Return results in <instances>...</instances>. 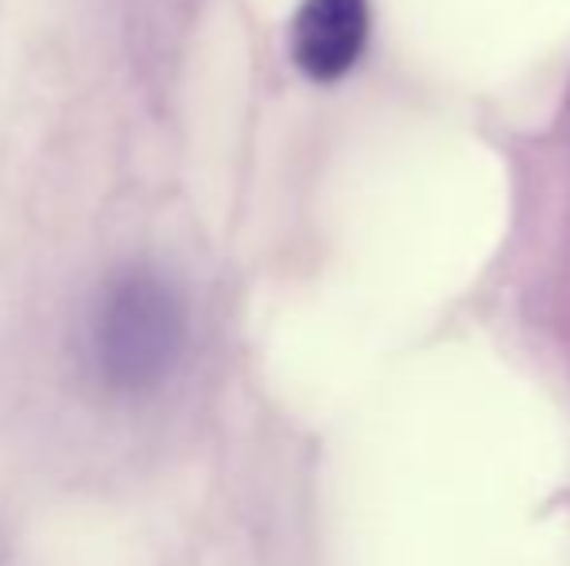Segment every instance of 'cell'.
<instances>
[{"instance_id": "1", "label": "cell", "mask_w": 570, "mask_h": 566, "mask_svg": "<svg viewBox=\"0 0 570 566\" xmlns=\"http://www.w3.org/2000/svg\"><path fill=\"white\" fill-rule=\"evenodd\" d=\"M183 334L187 318L171 284L156 272H125L106 287L94 310V365L114 393H151L171 377Z\"/></svg>"}, {"instance_id": "2", "label": "cell", "mask_w": 570, "mask_h": 566, "mask_svg": "<svg viewBox=\"0 0 570 566\" xmlns=\"http://www.w3.org/2000/svg\"><path fill=\"white\" fill-rule=\"evenodd\" d=\"M368 39V0H303L292 28V54L303 75L334 82L361 59Z\"/></svg>"}]
</instances>
